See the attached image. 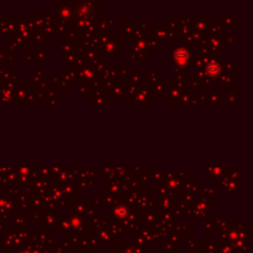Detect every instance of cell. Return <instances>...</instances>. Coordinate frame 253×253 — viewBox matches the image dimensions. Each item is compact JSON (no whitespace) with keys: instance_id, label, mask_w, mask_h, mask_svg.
<instances>
[{"instance_id":"7a4b0ae2","label":"cell","mask_w":253,"mask_h":253,"mask_svg":"<svg viewBox=\"0 0 253 253\" xmlns=\"http://www.w3.org/2000/svg\"><path fill=\"white\" fill-rule=\"evenodd\" d=\"M208 72L211 73L212 75H215V74L219 72V66H218L217 64H215V67H213V64H211V65L208 67Z\"/></svg>"},{"instance_id":"6da1fadb","label":"cell","mask_w":253,"mask_h":253,"mask_svg":"<svg viewBox=\"0 0 253 253\" xmlns=\"http://www.w3.org/2000/svg\"><path fill=\"white\" fill-rule=\"evenodd\" d=\"M176 59H180V60H185L188 57L187 55V53L185 52V50H179L177 53H176Z\"/></svg>"}]
</instances>
